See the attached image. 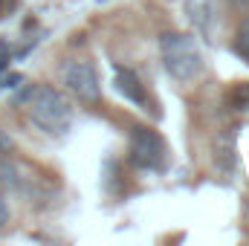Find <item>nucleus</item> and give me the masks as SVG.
<instances>
[{
    "instance_id": "1",
    "label": "nucleus",
    "mask_w": 249,
    "mask_h": 246,
    "mask_svg": "<svg viewBox=\"0 0 249 246\" xmlns=\"http://www.w3.org/2000/svg\"><path fill=\"white\" fill-rule=\"evenodd\" d=\"M160 58H162L165 72L174 81H180V84L194 81L203 72V55H200L194 38L183 35V32H165V35H160Z\"/></svg>"
},
{
    "instance_id": "2",
    "label": "nucleus",
    "mask_w": 249,
    "mask_h": 246,
    "mask_svg": "<svg viewBox=\"0 0 249 246\" xmlns=\"http://www.w3.org/2000/svg\"><path fill=\"white\" fill-rule=\"evenodd\" d=\"M29 119L38 124L44 133L61 136L70 130L72 122V107L64 99V93H58L55 87H35L29 96Z\"/></svg>"
},
{
    "instance_id": "3",
    "label": "nucleus",
    "mask_w": 249,
    "mask_h": 246,
    "mask_svg": "<svg viewBox=\"0 0 249 246\" xmlns=\"http://www.w3.org/2000/svg\"><path fill=\"white\" fill-rule=\"evenodd\" d=\"M127 151H130V162L142 171H162L165 168V142L162 136L148 127V124H136L130 127V136H127Z\"/></svg>"
},
{
    "instance_id": "4",
    "label": "nucleus",
    "mask_w": 249,
    "mask_h": 246,
    "mask_svg": "<svg viewBox=\"0 0 249 246\" xmlns=\"http://www.w3.org/2000/svg\"><path fill=\"white\" fill-rule=\"evenodd\" d=\"M61 78L67 84V90L84 102V105H96L102 99V87H99V75L96 67L90 61H67L61 70Z\"/></svg>"
},
{
    "instance_id": "5",
    "label": "nucleus",
    "mask_w": 249,
    "mask_h": 246,
    "mask_svg": "<svg viewBox=\"0 0 249 246\" xmlns=\"http://www.w3.org/2000/svg\"><path fill=\"white\" fill-rule=\"evenodd\" d=\"M113 84H116V90L122 93L127 102H133V105H139V107L148 105V93H145V87H142V81H139V75H136L133 70H127V67H113Z\"/></svg>"
},
{
    "instance_id": "6",
    "label": "nucleus",
    "mask_w": 249,
    "mask_h": 246,
    "mask_svg": "<svg viewBox=\"0 0 249 246\" xmlns=\"http://www.w3.org/2000/svg\"><path fill=\"white\" fill-rule=\"evenodd\" d=\"M186 12L188 20L209 38L214 32V20H217V6L214 0H186Z\"/></svg>"
},
{
    "instance_id": "7",
    "label": "nucleus",
    "mask_w": 249,
    "mask_h": 246,
    "mask_svg": "<svg viewBox=\"0 0 249 246\" xmlns=\"http://www.w3.org/2000/svg\"><path fill=\"white\" fill-rule=\"evenodd\" d=\"M232 50L244 58V61H249V18L238 26V32H235V41H232Z\"/></svg>"
},
{
    "instance_id": "8",
    "label": "nucleus",
    "mask_w": 249,
    "mask_h": 246,
    "mask_svg": "<svg viewBox=\"0 0 249 246\" xmlns=\"http://www.w3.org/2000/svg\"><path fill=\"white\" fill-rule=\"evenodd\" d=\"M229 105H232V110H249V81L238 84V87H232V93H229Z\"/></svg>"
},
{
    "instance_id": "9",
    "label": "nucleus",
    "mask_w": 249,
    "mask_h": 246,
    "mask_svg": "<svg viewBox=\"0 0 249 246\" xmlns=\"http://www.w3.org/2000/svg\"><path fill=\"white\" fill-rule=\"evenodd\" d=\"M0 185H9V188H20V177H18V168L12 162H0Z\"/></svg>"
},
{
    "instance_id": "10",
    "label": "nucleus",
    "mask_w": 249,
    "mask_h": 246,
    "mask_svg": "<svg viewBox=\"0 0 249 246\" xmlns=\"http://www.w3.org/2000/svg\"><path fill=\"white\" fill-rule=\"evenodd\" d=\"M9 217H12V214H9V203H6V197L0 194V232L9 226Z\"/></svg>"
},
{
    "instance_id": "11",
    "label": "nucleus",
    "mask_w": 249,
    "mask_h": 246,
    "mask_svg": "<svg viewBox=\"0 0 249 246\" xmlns=\"http://www.w3.org/2000/svg\"><path fill=\"white\" fill-rule=\"evenodd\" d=\"M232 3H235L238 9H247V6H249V0H232Z\"/></svg>"
},
{
    "instance_id": "12",
    "label": "nucleus",
    "mask_w": 249,
    "mask_h": 246,
    "mask_svg": "<svg viewBox=\"0 0 249 246\" xmlns=\"http://www.w3.org/2000/svg\"><path fill=\"white\" fill-rule=\"evenodd\" d=\"M3 67H6V55H3V53H0V70H3Z\"/></svg>"
}]
</instances>
